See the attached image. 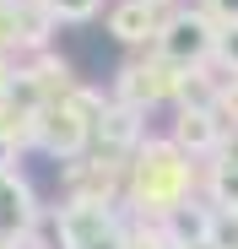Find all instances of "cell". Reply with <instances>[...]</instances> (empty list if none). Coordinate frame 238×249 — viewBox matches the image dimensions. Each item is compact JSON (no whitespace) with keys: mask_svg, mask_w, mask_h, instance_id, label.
Wrapping results in <instances>:
<instances>
[{"mask_svg":"<svg viewBox=\"0 0 238 249\" xmlns=\"http://www.w3.org/2000/svg\"><path fill=\"white\" fill-rule=\"evenodd\" d=\"M195 162L168 141V136H146L130 162H125V200H130V217H146V222H168L179 206L195 200Z\"/></svg>","mask_w":238,"mask_h":249,"instance_id":"6da1fadb","label":"cell"},{"mask_svg":"<svg viewBox=\"0 0 238 249\" xmlns=\"http://www.w3.org/2000/svg\"><path fill=\"white\" fill-rule=\"evenodd\" d=\"M179 76L184 71H173L157 49H146V54H130L125 65H119V76H114V103H125V108H136V114H146L152 103H173V92H179Z\"/></svg>","mask_w":238,"mask_h":249,"instance_id":"7a4b0ae2","label":"cell"},{"mask_svg":"<svg viewBox=\"0 0 238 249\" xmlns=\"http://www.w3.org/2000/svg\"><path fill=\"white\" fill-rule=\"evenodd\" d=\"M152 49L163 54L173 71H201V65L211 60V49H217V27L195 11V6H173Z\"/></svg>","mask_w":238,"mask_h":249,"instance_id":"3957f363","label":"cell"},{"mask_svg":"<svg viewBox=\"0 0 238 249\" xmlns=\"http://www.w3.org/2000/svg\"><path fill=\"white\" fill-rule=\"evenodd\" d=\"M33 146H44L60 162H76V157H87V146H92V124L70 108V98L65 103H44L38 119H33Z\"/></svg>","mask_w":238,"mask_h":249,"instance_id":"277c9868","label":"cell"},{"mask_svg":"<svg viewBox=\"0 0 238 249\" xmlns=\"http://www.w3.org/2000/svg\"><path fill=\"white\" fill-rule=\"evenodd\" d=\"M38 195H33V184L11 168V174H0V244H22L27 238V228L38 222Z\"/></svg>","mask_w":238,"mask_h":249,"instance_id":"5b68a950","label":"cell"},{"mask_svg":"<svg viewBox=\"0 0 238 249\" xmlns=\"http://www.w3.org/2000/svg\"><path fill=\"white\" fill-rule=\"evenodd\" d=\"M163 22H168V11L152 6V0H119V6L108 11V33L119 38V44H130V49H152L157 33H163Z\"/></svg>","mask_w":238,"mask_h":249,"instance_id":"8992f818","label":"cell"},{"mask_svg":"<svg viewBox=\"0 0 238 249\" xmlns=\"http://www.w3.org/2000/svg\"><path fill=\"white\" fill-rule=\"evenodd\" d=\"M168 141H173L184 157H211L217 141H222V119H217L211 108H179V114H173Z\"/></svg>","mask_w":238,"mask_h":249,"instance_id":"52a82bcc","label":"cell"},{"mask_svg":"<svg viewBox=\"0 0 238 249\" xmlns=\"http://www.w3.org/2000/svg\"><path fill=\"white\" fill-rule=\"evenodd\" d=\"M206 206L211 212H238V168H227V162L206 168Z\"/></svg>","mask_w":238,"mask_h":249,"instance_id":"ba28073f","label":"cell"},{"mask_svg":"<svg viewBox=\"0 0 238 249\" xmlns=\"http://www.w3.org/2000/svg\"><path fill=\"white\" fill-rule=\"evenodd\" d=\"M98 6H103V0H44L49 22H87Z\"/></svg>","mask_w":238,"mask_h":249,"instance_id":"9c48e42d","label":"cell"},{"mask_svg":"<svg viewBox=\"0 0 238 249\" xmlns=\"http://www.w3.org/2000/svg\"><path fill=\"white\" fill-rule=\"evenodd\" d=\"M211 65L222 76H238V27H222L217 33V49H211Z\"/></svg>","mask_w":238,"mask_h":249,"instance_id":"30bf717a","label":"cell"},{"mask_svg":"<svg viewBox=\"0 0 238 249\" xmlns=\"http://www.w3.org/2000/svg\"><path fill=\"white\" fill-rule=\"evenodd\" d=\"M195 11H201L217 33H222V27H238V0H201Z\"/></svg>","mask_w":238,"mask_h":249,"instance_id":"8fae6325","label":"cell"},{"mask_svg":"<svg viewBox=\"0 0 238 249\" xmlns=\"http://www.w3.org/2000/svg\"><path fill=\"white\" fill-rule=\"evenodd\" d=\"M217 162H227V168H238V130H222V141H217V152H211Z\"/></svg>","mask_w":238,"mask_h":249,"instance_id":"7c38bea8","label":"cell"},{"mask_svg":"<svg viewBox=\"0 0 238 249\" xmlns=\"http://www.w3.org/2000/svg\"><path fill=\"white\" fill-rule=\"evenodd\" d=\"M6 92H11V60L0 54V98H6Z\"/></svg>","mask_w":238,"mask_h":249,"instance_id":"4fadbf2b","label":"cell"},{"mask_svg":"<svg viewBox=\"0 0 238 249\" xmlns=\"http://www.w3.org/2000/svg\"><path fill=\"white\" fill-rule=\"evenodd\" d=\"M11 162H17V152H11L6 141H0V174H11Z\"/></svg>","mask_w":238,"mask_h":249,"instance_id":"5bb4252c","label":"cell"}]
</instances>
